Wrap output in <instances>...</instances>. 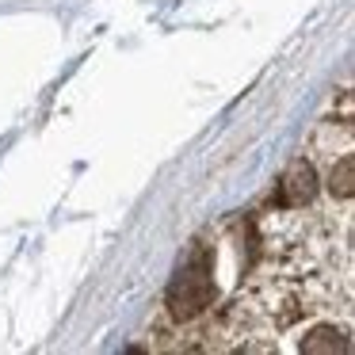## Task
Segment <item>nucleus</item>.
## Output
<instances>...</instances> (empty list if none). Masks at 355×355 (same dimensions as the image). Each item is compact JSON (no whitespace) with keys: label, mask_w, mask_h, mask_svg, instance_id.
<instances>
[{"label":"nucleus","mask_w":355,"mask_h":355,"mask_svg":"<svg viewBox=\"0 0 355 355\" xmlns=\"http://www.w3.org/2000/svg\"><path fill=\"white\" fill-rule=\"evenodd\" d=\"M214 302V275H210L207 248H195V256L180 268L176 283L168 286V313L176 321H195Z\"/></svg>","instance_id":"nucleus-1"},{"label":"nucleus","mask_w":355,"mask_h":355,"mask_svg":"<svg viewBox=\"0 0 355 355\" xmlns=\"http://www.w3.org/2000/svg\"><path fill=\"white\" fill-rule=\"evenodd\" d=\"M313 191H317L313 161H294L291 168H286L283 184H279V202H283V207H309Z\"/></svg>","instance_id":"nucleus-2"},{"label":"nucleus","mask_w":355,"mask_h":355,"mask_svg":"<svg viewBox=\"0 0 355 355\" xmlns=\"http://www.w3.org/2000/svg\"><path fill=\"white\" fill-rule=\"evenodd\" d=\"M352 168H355V157H352V153H340V157H336V164H332V176H329V191H332V199L352 202V191H355V176H352Z\"/></svg>","instance_id":"nucleus-3"}]
</instances>
